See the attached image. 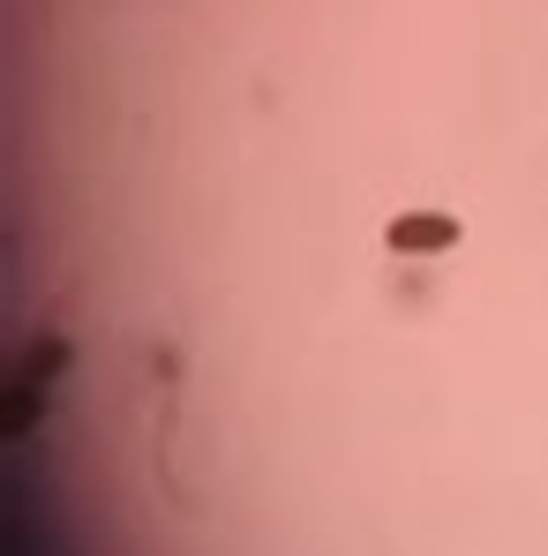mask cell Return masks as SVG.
<instances>
[{
  "label": "cell",
  "instance_id": "cell-1",
  "mask_svg": "<svg viewBox=\"0 0 548 556\" xmlns=\"http://www.w3.org/2000/svg\"><path fill=\"white\" fill-rule=\"evenodd\" d=\"M383 249L391 256H444V249H458V218L451 211H398L383 226Z\"/></svg>",
  "mask_w": 548,
  "mask_h": 556
}]
</instances>
